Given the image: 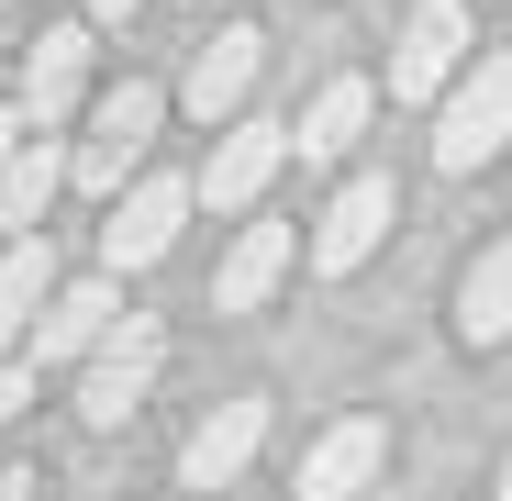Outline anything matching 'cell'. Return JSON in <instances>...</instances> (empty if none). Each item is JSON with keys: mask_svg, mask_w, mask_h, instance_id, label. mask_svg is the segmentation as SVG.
Instances as JSON below:
<instances>
[{"mask_svg": "<svg viewBox=\"0 0 512 501\" xmlns=\"http://www.w3.org/2000/svg\"><path fill=\"white\" fill-rule=\"evenodd\" d=\"M23 134H34V123H23V101H12V112H0V167L23 156Z\"/></svg>", "mask_w": 512, "mask_h": 501, "instance_id": "obj_19", "label": "cell"}, {"mask_svg": "<svg viewBox=\"0 0 512 501\" xmlns=\"http://www.w3.org/2000/svg\"><path fill=\"white\" fill-rule=\"evenodd\" d=\"M268 446V401H212V424H190L179 446V490H234Z\"/></svg>", "mask_w": 512, "mask_h": 501, "instance_id": "obj_10", "label": "cell"}, {"mask_svg": "<svg viewBox=\"0 0 512 501\" xmlns=\"http://www.w3.org/2000/svg\"><path fill=\"white\" fill-rule=\"evenodd\" d=\"M390 223H401V190L368 167V179H346V190L323 201V223H312V268H323V279H357V268L379 257Z\"/></svg>", "mask_w": 512, "mask_h": 501, "instance_id": "obj_8", "label": "cell"}, {"mask_svg": "<svg viewBox=\"0 0 512 501\" xmlns=\"http://www.w3.org/2000/svg\"><path fill=\"white\" fill-rule=\"evenodd\" d=\"M190 179H134L123 201H112V223H101V268L112 279H134V268H156L167 245H179V223H190Z\"/></svg>", "mask_w": 512, "mask_h": 501, "instance_id": "obj_7", "label": "cell"}, {"mask_svg": "<svg viewBox=\"0 0 512 501\" xmlns=\"http://www.w3.org/2000/svg\"><path fill=\"white\" fill-rule=\"evenodd\" d=\"M156 368H167V334H156L145 312H123V323H112V346L78 368V424H90V435H112L123 412L156 390Z\"/></svg>", "mask_w": 512, "mask_h": 501, "instance_id": "obj_4", "label": "cell"}, {"mask_svg": "<svg viewBox=\"0 0 512 501\" xmlns=\"http://www.w3.org/2000/svg\"><path fill=\"white\" fill-rule=\"evenodd\" d=\"M23 490H34V479H0V501H23Z\"/></svg>", "mask_w": 512, "mask_h": 501, "instance_id": "obj_21", "label": "cell"}, {"mask_svg": "<svg viewBox=\"0 0 512 501\" xmlns=\"http://www.w3.org/2000/svg\"><path fill=\"white\" fill-rule=\"evenodd\" d=\"M490 501H512V457H501V490H490Z\"/></svg>", "mask_w": 512, "mask_h": 501, "instance_id": "obj_22", "label": "cell"}, {"mask_svg": "<svg viewBox=\"0 0 512 501\" xmlns=\"http://www.w3.org/2000/svg\"><path fill=\"white\" fill-rule=\"evenodd\" d=\"M279 279H290V223H245L234 257H223V279H212V301H223V312H268Z\"/></svg>", "mask_w": 512, "mask_h": 501, "instance_id": "obj_15", "label": "cell"}, {"mask_svg": "<svg viewBox=\"0 0 512 501\" xmlns=\"http://www.w3.org/2000/svg\"><path fill=\"white\" fill-rule=\"evenodd\" d=\"M468 56H479V45H468V0H423V12L401 23V45H390V101H401V112L446 101Z\"/></svg>", "mask_w": 512, "mask_h": 501, "instance_id": "obj_3", "label": "cell"}, {"mask_svg": "<svg viewBox=\"0 0 512 501\" xmlns=\"http://www.w3.org/2000/svg\"><path fill=\"white\" fill-rule=\"evenodd\" d=\"M501 145H512V45H501V56H468L457 90L435 101V167H446V179L490 167Z\"/></svg>", "mask_w": 512, "mask_h": 501, "instance_id": "obj_2", "label": "cell"}, {"mask_svg": "<svg viewBox=\"0 0 512 501\" xmlns=\"http://www.w3.org/2000/svg\"><path fill=\"white\" fill-rule=\"evenodd\" d=\"M256 67H268V34H256V23H223L201 56H190V112H201V134H223L234 112H245V90H256Z\"/></svg>", "mask_w": 512, "mask_h": 501, "instance_id": "obj_11", "label": "cell"}, {"mask_svg": "<svg viewBox=\"0 0 512 501\" xmlns=\"http://www.w3.org/2000/svg\"><path fill=\"white\" fill-rule=\"evenodd\" d=\"M23 401H34V357H0V424H12Z\"/></svg>", "mask_w": 512, "mask_h": 501, "instance_id": "obj_18", "label": "cell"}, {"mask_svg": "<svg viewBox=\"0 0 512 501\" xmlns=\"http://www.w3.org/2000/svg\"><path fill=\"white\" fill-rule=\"evenodd\" d=\"M90 45H101V23H45L34 34V56H23V123L34 134H67L90 112Z\"/></svg>", "mask_w": 512, "mask_h": 501, "instance_id": "obj_6", "label": "cell"}, {"mask_svg": "<svg viewBox=\"0 0 512 501\" xmlns=\"http://www.w3.org/2000/svg\"><path fill=\"white\" fill-rule=\"evenodd\" d=\"M457 334H468V346H512V234L468 257V279H457Z\"/></svg>", "mask_w": 512, "mask_h": 501, "instance_id": "obj_16", "label": "cell"}, {"mask_svg": "<svg viewBox=\"0 0 512 501\" xmlns=\"http://www.w3.org/2000/svg\"><path fill=\"white\" fill-rule=\"evenodd\" d=\"M379 468H390V424H379V412H346L334 435H312V457H301V501H357Z\"/></svg>", "mask_w": 512, "mask_h": 501, "instance_id": "obj_12", "label": "cell"}, {"mask_svg": "<svg viewBox=\"0 0 512 501\" xmlns=\"http://www.w3.org/2000/svg\"><path fill=\"white\" fill-rule=\"evenodd\" d=\"M67 190V145L56 134H23V156L0 167V245H23V234H45V201Z\"/></svg>", "mask_w": 512, "mask_h": 501, "instance_id": "obj_13", "label": "cell"}, {"mask_svg": "<svg viewBox=\"0 0 512 501\" xmlns=\"http://www.w3.org/2000/svg\"><path fill=\"white\" fill-rule=\"evenodd\" d=\"M368 112H379V90H368V78H323V90H312V112L290 123V156H346V145L368 134Z\"/></svg>", "mask_w": 512, "mask_h": 501, "instance_id": "obj_17", "label": "cell"}, {"mask_svg": "<svg viewBox=\"0 0 512 501\" xmlns=\"http://www.w3.org/2000/svg\"><path fill=\"white\" fill-rule=\"evenodd\" d=\"M123 12H134V0H90V23H123Z\"/></svg>", "mask_w": 512, "mask_h": 501, "instance_id": "obj_20", "label": "cell"}, {"mask_svg": "<svg viewBox=\"0 0 512 501\" xmlns=\"http://www.w3.org/2000/svg\"><path fill=\"white\" fill-rule=\"evenodd\" d=\"M156 123H167V90H156V78H123V90H101V101H90V134L67 145V179L90 190V201H123V179L145 167Z\"/></svg>", "mask_w": 512, "mask_h": 501, "instance_id": "obj_1", "label": "cell"}, {"mask_svg": "<svg viewBox=\"0 0 512 501\" xmlns=\"http://www.w3.org/2000/svg\"><path fill=\"white\" fill-rule=\"evenodd\" d=\"M112 323H123V279L101 268V279H56V301L34 312V368H90L101 346H112Z\"/></svg>", "mask_w": 512, "mask_h": 501, "instance_id": "obj_5", "label": "cell"}, {"mask_svg": "<svg viewBox=\"0 0 512 501\" xmlns=\"http://www.w3.org/2000/svg\"><path fill=\"white\" fill-rule=\"evenodd\" d=\"M45 301H56V245H45V234L0 245V357H23V334H34Z\"/></svg>", "mask_w": 512, "mask_h": 501, "instance_id": "obj_14", "label": "cell"}, {"mask_svg": "<svg viewBox=\"0 0 512 501\" xmlns=\"http://www.w3.org/2000/svg\"><path fill=\"white\" fill-rule=\"evenodd\" d=\"M279 167H290V123H245V112H234V123L212 134V156H201L190 190H201L212 212H245V201H268Z\"/></svg>", "mask_w": 512, "mask_h": 501, "instance_id": "obj_9", "label": "cell"}]
</instances>
